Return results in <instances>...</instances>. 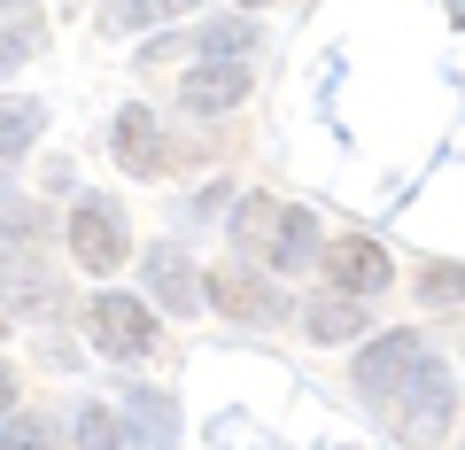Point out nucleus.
<instances>
[{"mask_svg":"<svg viewBox=\"0 0 465 450\" xmlns=\"http://www.w3.org/2000/svg\"><path fill=\"white\" fill-rule=\"evenodd\" d=\"M232 241L249 256H264V265H280V272H302L318 256V225H311V210H280L272 195H249L241 202V225H232Z\"/></svg>","mask_w":465,"mask_h":450,"instance_id":"1","label":"nucleus"},{"mask_svg":"<svg viewBox=\"0 0 465 450\" xmlns=\"http://www.w3.org/2000/svg\"><path fill=\"white\" fill-rule=\"evenodd\" d=\"M442 427H450V365L434 350H419L396 388V435H403V450H427V443H442Z\"/></svg>","mask_w":465,"mask_h":450,"instance_id":"2","label":"nucleus"},{"mask_svg":"<svg viewBox=\"0 0 465 450\" xmlns=\"http://www.w3.org/2000/svg\"><path fill=\"white\" fill-rule=\"evenodd\" d=\"M70 256H78L85 272H116L124 265V210H116L109 195H85L78 210H70Z\"/></svg>","mask_w":465,"mask_h":450,"instance_id":"3","label":"nucleus"},{"mask_svg":"<svg viewBox=\"0 0 465 450\" xmlns=\"http://www.w3.org/2000/svg\"><path fill=\"white\" fill-rule=\"evenodd\" d=\"M94 342L109 357H148L155 350V311L140 295H94Z\"/></svg>","mask_w":465,"mask_h":450,"instance_id":"4","label":"nucleus"},{"mask_svg":"<svg viewBox=\"0 0 465 450\" xmlns=\"http://www.w3.org/2000/svg\"><path fill=\"white\" fill-rule=\"evenodd\" d=\"M326 272H333V287H349V295H381V287L396 280L388 249H381V241H365V234L333 241V249H326Z\"/></svg>","mask_w":465,"mask_h":450,"instance_id":"5","label":"nucleus"},{"mask_svg":"<svg viewBox=\"0 0 465 450\" xmlns=\"http://www.w3.org/2000/svg\"><path fill=\"white\" fill-rule=\"evenodd\" d=\"M163 155H171V148H163L155 109H140V101H133V109H116V164L133 171V179H155V171H171Z\"/></svg>","mask_w":465,"mask_h":450,"instance_id":"6","label":"nucleus"},{"mask_svg":"<svg viewBox=\"0 0 465 450\" xmlns=\"http://www.w3.org/2000/svg\"><path fill=\"white\" fill-rule=\"evenodd\" d=\"M419 350H427L419 334H381V342H372V350L357 357V388H365V396H396Z\"/></svg>","mask_w":465,"mask_h":450,"instance_id":"7","label":"nucleus"},{"mask_svg":"<svg viewBox=\"0 0 465 450\" xmlns=\"http://www.w3.org/2000/svg\"><path fill=\"white\" fill-rule=\"evenodd\" d=\"M148 287H155V303L163 311H202V272L186 265V249H148Z\"/></svg>","mask_w":465,"mask_h":450,"instance_id":"8","label":"nucleus"},{"mask_svg":"<svg viewBox=\"0 0 465 450\" xmlns=\"http://www.w3.org/2000/svg\"><path fill=\"white\" fill-rule=\"evenodd\" d=\"M202 287H210V303L225 318H280V295H272L256 272H210Z\"/></svg>","mask_w":465,"mask_h":450,"instance_id":"9","label":"nucleus"},{"mask_svg":"<svg viewBox=\"0 0 465 450\" xmlns=\"http://www.w3.org/2000/svg\"><path fill=\"white\" fill-rule=\"evenodd\" d=\"M232 101H249V70L241 63H202L194 78H186V109H194V117H217Z\"/></svg>","mask_w":465,"mask_h":450,"instance_id":"10","label":"nucleus"},{"mask_svg":"<svg viewBox=\"0 0 465 450\" xmlns=\"http://www.w3.org/2000/svg\"><path fill=\"white\" fill-rule=\"evenodd\" d=\"M39 125H47L39 101H0V164H16V155L39 140Z\"/></svg>","mask_w":465,"mask_h":450,"instance_id":"11","label":"nucleus"},{"mask_svg":"<svg viewBox=\"0 0 465 450\" xmlns=\"http://www.w3.org/2000/svg\"><path fill=\"white\" fill-rule=\"evenodd\" d=\"M302 326H311V342H349V334L365 326V318H357V303L326 295V303H311V311H302Z\"/></svg>","mask_w":465,"mask_h":450,"instance_id":"12","label":"nucleus"},{"mask_svg":"<svg viewBox=\"0 0 465 450\" xmlns=\"http://www.w3.org/2000/svg\"><path fill=\"white\" fill-rule=\"evenodd\" d=\"M78 450H140V443L124 435V412H101L94 404V412L78 419Z\"/></svg>","mask_w":465,"mask_h":450,"instance_id":"13","label":"nucleus"},{"mask_svg":"<svg viewBox=\"0 0 465 450\" xmlns=\"http://www.w3.org/2000/svg\"><path fill=\"white\" fill-rule=\"evenodd\" d=\"M249 24H241V16H225V24H217V32H202V55H210V63H241V47H249Z\"/></svg>","mask_w":465,"mask_h":450,"instance_id":"14","label":"nucleus"},{"mask_svg":"<svg viewBox=\"0 0 465 450\" xmlns=\"http://www.w3.org/2000/svg\"><path fill=\"white\" fill-rule=\"evenodd\" d=\"M419 295L427 303H465V265H427L419 272Z\"/></svg>","mask_w":465,"mask_h":450,"instance_id":"15","label":"nucleus"},{"mask_svg":"<svg viewBox=\"0 0 465 450\" xmlns=\"http://www.w3.org/2000/svg\"><path fill=\"white\" fill-rule=\"evenodd\" d=\"M0 450H54L47 419H0Z\"/></svg>","mask_w":465,"mask_h":450,"instance_id":"16","label":"nucleus"},{"mask_svg":"<svg viewBox=\"0 0 465 450\" xmlns=\"http://www.w3.org/2000/svg\"><path fill=\"white\" fill-rule=\"evenodd\" d=\"M32 47H39V24H0V70L32 63Z\"/></svg>","mask_w":465,"mask_h":450,"instance_id":"17","label":"nucleus"},{"mask_svg":"<svg viewBox=\"0 0 465 450\" xmlns=\"http://www.w3.org/2000/svg\"><path fill=\"white\" fill-rule=\"evenodd\" d=\"M194 0H116V24H155V16H186Z\"/></svg>","mask_w":465,"mask_h":450,"instance_id":"18","label":"nucleus"},{"mask_svg":"<svg viewBox=\"0 0 465 450\" xmlns=\"http://www.w3.org/2000/svg\"><path fill=\"white\" fill-rule=\"evenodd\" d=\"M133 412H140V435L163 450V443H171V404H163V396H133Z\"/></svg>","mask_w":465,"mask_h":450,"instance_id":"19","label":"nucleus"},{"mask_svg":"<svg viewBox=\"0 0 465 450\" xmlns=\"http://www.w3.org/2000/svg\"><path fill=\"white\" fill-rule=\"evenodd\" d=\"M16 388H24V381H16V365H8V357H0V419L16 412Z\"/></svg>","mask_w":465,"mask_h":450,"instance_id":"20","label":"nucleus"},{"mask_svg":"<svg viewBox=\"0 0 465 450\" xmlns=\"http://www.w3.org/2000/svg\"><path fill=\"white\" fill-rule=\"evenodd\" d=\"M0 8H24V0H0Z\"/></svg>","mask_w":465,"mask_h":450,"instance_id":"21","label":"nucleus"},{"mask_svg":"<svg viewBox=\"0 0 465 450\" xmlns=\"http://www.w3.org/2000/svg\"><path fill=\"white\" fill-rule=\"evenodd\" d=\"M241 8H256V0H241Z\"/></svg>","mask_w":465,"mask_h":450,"instance_id":"22","label":"nucleus"}]
</instances>
